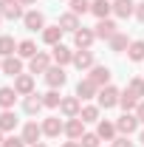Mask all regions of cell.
Returning a JSON list of instances; mask_svg holds the SVG:
<instances>
[{
    "label": "cell",
    "mask_w": 144,
    "mask_h": 147,
    "mask_svg": "<svg viewBox=\"0 0 144 147\" xmlns=\"http://www.w3.org/2000/svg\"><path fill=\"white\" fill-rule=\"evenodd\" d=\"M99 108H116L119 105V99H122V93H119V88H113V85H105V88H99Z\"/></svg>",
    "instance_id": "1"
},
{
    "label": "cell",
    "mask_w": 144,
    "mask_h": 147,
    "mask_svg": "<svg viewBox=\"0 0 144 147\" xmlns=\"http://www.w3.org/2000/svg\"><path fill=\"white\" fill-rule=\"evenodd\" d=\"M59 113H62L65 119H76V116L82 113V99H79V96H62Z\"/></svg>",
    "instance_id": "2"
},
{
    "label": "cell",
    "mask_w": 144,
    "mask_h": 147,
    "mask_svg": "<svg viewBox=\"0 0 144 147\" xmlns=\"http://www.w3.org/2000/svg\"><path fill=\"white\" fill-rule=\"evenodd\" d=\"M116 130H119L122 136L136 133V130H139V116H136V113H122V116L116 119Z\"/></svg>",
    "instance_id": "3"
},
{
    "label": "cell",
    "mask_w": 144,
    "mask_h": 147,
    "mask_svg": "<svg viewBox=\"0 0 144 147\" xmlns=\"http://www.w3.org/2000/svg\"><path fill=\"white\" fill-rule=\"evenodd\" d=\"M0 14L6 20H20V17H26L23 14V3L20 0H0Z\"/></svg>",
    "instance_id": "4"
},
{
    "label": "cell",
    "mask_w": 144,
    "mask_h": 147,
    "mask_svg": "<svg viewBox=\"0 0 144 147\" xmlns=\"http://www.w3.org/2000/svg\"><path fill=\"white\" fill-rule=\"evenodd\" d=\"M93 40H96V31H90V28H79V31H73V45L79 48V51H90V45H93Z\"/></svg>",
    "instance_id": "5"
},
{
    "label": "cell",
    "mask_w": 144,
    "mask_h": 147,
    "mask_svg": "<svg viewBox=\"0 0 144 147\" xmlns=\"http://www.w3.org/2000/svg\"><path fill=\"white\" fill-rule=\"evenodd\" d=\"M45 82H48L51 88H62V85L68 82V74H65V68H62V65H51V68L45 71Z\"/></svg>",
    "instance_id": "6"
},
{
    "label": "cell",
    "mask_w": 144,
    "mask_h": 147,
    "mask_svg": "<svg viewBox=\"0 0 144 147\" xmlns=\"http://www.w3.org/2000/svg\"><path fill=\"white\" fill-rule=\"evenodd\" d=\"M20 136H23V142H26V144H40V136H42V125H37V122H26Z\"/></svg>",
    "instance_id": "7"
},
{
    "label": "cell",
    "mask_w": 144,
    "mask_h": 147,
    "mask_svg": "<svg viewBox=\"0 0 144 147\" xmlns=\"http://www.w3.org/2000/svg\"><path fill=\"white\" fill-rule=\"evenodd\" d=\"M59 133H65V125H62V119H59V116H48V119L42 122V136H48V139H57Z\"/></svg>",
    "instance_id": "8"
},
{
    "label": "cell",
    "mask_w": 144,
    "mask_h": 147,
    "mask_svg": "<svg viewBox=\"0 0 144 147\" xmlns=\"http://www.w3.org/2000/svg\"><path fill=\"white\" fill-rule=\"evenodd\" d=\"M93 31H96L99 40H110V37L119 34V26H116L110 17H105V20H99V23H96V28H93Z\"/></svg>",
    "instance_id": "9"
},
{
    "label": "cell",
    "mask_w": 144,
    "mask_h": 147,
    "mask_svg": "<svg viewBox=\"0 0 144 147\" xmlns=\"http://www.w3.org/2000/svg\"><path fill=\"white\" fill-rule=\"evenodd\" d=\"M65 136L71 139V142H79L82 136H85V122L76 116V119H68L65 122Z\"/></svg>",
    "instance_id": "10"
},
{
    "label": "cell",
    "mask_w": 144,
    "mask_h": 147,
    "mask_svg": "<svg viewBox=\"0 0 144 147\" xmlns=\"http://www.w3.org/2000/svg\"><path fill=\"white\" fill-rule=\"evenodd\" d=\"M76 96L79 99H93V96H99V85L93 82V79H79V85H76Z\"/></svg>",
    "instance_id": "11"
},
{
    "label": "cell",
    "mask_w": 144,
    "mask_h": 147,
    "mask_svg": "<svg viewBox=\"0 0 144 147\" xmlns=\"http://www.w3.org/2000/svg\"><path fill=\"white\" fill-rule=\"evenodd\" d=\"M28 68H31V74H45L51 68V57L42 54V51H37V54L28 59Z\"/></svg>",
    "instance_id": "12"
},
{
    "label": "cell",
    "mask_w": 144,
    "mask_h": 147,
    "mask_svg": "<svg viewBox=\"0 0 144 147\" xmlns=\"http://www.w3.org/2000/svg\"><path fill=\"white\" fill-rule=\"evenodd\" d=\"M14 91L20 96H28V93H34V76H28V74H20L14 76Z\"/></svg>",
    "instance_id": "13"
},
{
    "label": "cell",
    "mask_w": 144,
    "mask_h": 147,
    "mask_svg": "<svg viewBox=\"0 0 144 147\" xmlns=\"http://www.w3.org/2000/svg\"><path fill=\"white\" fill-rule=\"evenodd\" d=\"M23 26H26L28 31H42V28H45V17H42V11H28V14L23 17Z\"/></svg>",
    "instance_id": "14"
},
{
    "label": "cell",
    "mask_w": 144,
    "mask_h": 147,
    "mask_svg": "<svg viewBox=\"0 0 144 147\" xmlns=\"http://www.w3.org/2000/svg\"><path fill=\"white\" fill-rule=\"evenodd\" d=\"M90 79H93L99 88L110 85V68L108 65H93V68H90Z\"/></svg>",
    "instance_id": "15"
},
{
    "label": "cell",
    "mask_w": 144,
    "mask_h": 147,
    "mask_svg": "<svg viewBox=\"0 0 144 147\" xmlns=\"http://www.w3.org/2000/svg\"><path fill=\"white\" fill-rule=\"evenodd\" d=\"M3 74H9V76H20L23 74V57H6L3 59Z\"/></svg>",
    "instance_id": "16"
},
{
    "label": "cell",
    "mask_w": 144,
    "mask_h": 147,
    "mask_svg": "<svg viewBox=\"0 0 144 147\" xmlns=\"http://www.w3.org/2000/svg\"><path fill=\"white\" fill-rule=\"evenodd\" d=\"M51 59H54L57 65H68V62H73V51L68 48V45H54V54H51Z\"/></svg>",
    "instance_id": "17"
},
{
    "label": "cell",
    "mask_w": 144,
    "mask_h": 147,
    "mask_svg": "<svg viewBox=\"0 0 144 147\" xmlns=\"http://www.w3.org/2000/svg\"><path fill=\"white\" fill-rule=\"evenodd\" d=\"M59 28H62V31H79V28H82V26H79V14L65 11V14L59 17Z\"/></svg>",
    "instance_id": "18"
},
{
    "label": "cell",
    "mask_w": 144,
    "mask_h": 147,
    "mask_svg": "<svg viewBox=\"0 0 144 147\" xmlns=\"http://www.w3.org/2000/svg\"><path fill=\"white\" fill-rule=\"evenodd\" d=\"M42 108H45V105H42V96H40V93H28V96H26V102H23V110H26V113H31V116L40 113Z\"/></svg>",
    "instance_id": "19"
},
{
    "label": "cell",
    "mask_w": 144,
    "mask_h": 147,
    "mask_svg": "<svg viewBox=\"0 0 144 147\" xmlns=\"http://www.w3.org/2000/svg\"><path fill=\"white\" fill-rule=\"evenodd\" d=\"M96 133H99V139H102V142H113L119 130H116V122H105V119H102V122H99V127H96Z\"/></svg>",
    "instance_id": "20"
},
{
    "label": "cell",
    "mask_w": 144,
    "mask_h": 147,
    "mask_svg": "<svg viewBox=\"0 0 144 147\" xmlns=\"http://www.w3.org/2000/svg\"><path fill=\"white\" fill-rule=\"evenodd\" d=\"M113 14H119V17L136 14V3L133 0H113Z\"/></svg>",
    "instance_id": "21"
},
{
    "label": "cell",
    "mask_w": 144,
    "mask_h": 147,
    "mask_svg": "<svg viewBox=\"0 0 144 147\" xmlns=\"http://www.w3.org/2000/svg\"><path fill=\"white\" fill-rule=\"evenodd\" d=\"M90 11L99 20H105L110 11H113V3H110V0H90Z\"/></svg>",
    "instance_id": "22"
},
{
    "label": "cell",
    "mask_w": 144,
    "mask_h": 147,
    "mask_svg": "<svg viewBox=\"0 0 144 147\" xmlns=\"http://www.w3.org/2000/svg\"><path fill=\"white\" fill-rule=\"evenodd\" d=\"M20 93L14 91V88H0V108L3 110H11L14 108V102H17Z\"/></svg>",
    "instance_id": "23"
},
{
    "label": "cell",
    "mask_w": 144,
    "mask_h": 147,
    "mask_svg": "<svg viewBox=\"0 0 144 147\" xmlns=\"http://www.w3.org/2000/svg\"><path fill=\"white\" fill-rule=\"evenodd\" d=\"M73 65H76L79 71L93 68V54H90V51H73Z\"/></svg>",
    "instance_id": "24"
},
{
    "label": "cell",
    "mask_w": 144,
    "mask_h": 147,
    "mask_svg": "<svg viewBox=\"0 0 144 147\" xmlns=\"http://www.w3.org/2000/svg\"><path fill=\"white\" fill-rule=\"evenodd\" d=\"M59 40H62V28H59V26L42 28V42H45V45H59Z\"/></svg>",
    "instance_id": "25"
},
{
    "label": "cell",
    "mask_w": 144,
    "mask_h": 147,
    "mask_svg": "<svg viewBox=\"0 0 144 147\" xmlns=\"http://www.w3.org/2000/svg\"><path fill=\"white\" fill-rule=\"evenodd\" d=\"M127 57L133 62H144V40H133L130 48H127Z\"/></svg>",
    "instance_id": "26"
},
{
    "label": "cell",
    "mask_w": 144,
    "mask_h": 147,
    "mask_svg": "<svg viewBox=\"0 0 144 147\" xmlns=\"http://www.w3.org/2000/svg\"><path fill=\"white\" fill-rule=\"evenodd\" d=\"M14 127H17V116H14L11 110H3V113H0V130L9 133V130H14Z\"/></svg>",
    "instance_id": "27"
},
{
    "label": "cell",
    "mask_w": 144,
    "mask_h": 147,
    "mask_svg": "<svg viewBox=\"0 0 144 147\" xmlns=\"http://www.w3.org/2000/svg\"><path fill=\"white\" fill-rule=\"evenodd\" d=\"M34 54H37V45L31 42V40H23V42H17V57H23V59H31Z\"/></svg>",
    "instance_id": "28"
},
{
    "label": "cell",
    "mask_w": 144,
    "mask_h": 147,
    "mask_svg": "<svg viewBox=\"0 0 144 147\" xmlns=\"http://www.w3.org/2000/svg\"><path fill=\"white\" fill-rule=\"evenodd\" d=\"M14 48H17V45H14V37H9V34L0 37V57H3V59L14 54Z\"/></svg>",
    "instance_id": "29"
},
{
    "label": "cell",
    "mask_w": 144,
    "mask_h": 147,
    "mask_svg": "<svg viewBox=\"0 0 144 147\" xmlns=\"http://www.w3.org/2000/svg\"><path fill=\"white\" fill-rule=\"evenodd\" d=\"M139 102H141V99H136V96H133L130 91H124V93H122V99H119V105L124 108V113H130V110H136V108H139Z\"/></svg>",
    "instance_id": "30"
},
{
    "label": "cell",
    "mask_w": 144,
    "mask_h": 147,
    "mask_svg": "<svg viewBox=\"0 0 144 147\" xmlns=\"http://www.w3.org/2000/svg\"><path fill=\"white\" fill-rule=\"evenodd\" d=\"M59 102H62V96H59L57 88H51L48 93H42V105L45 108H59Z\"/></svg>",
    "instance_id": "31"
},
{
    "label": "cell",
    "mask_w": 144,
    "mask_h": 147,
    "mask_svg": "<svg viewBox=\"0 0 144 147\" xmlns=\"http://www.w3.org/2000/svg\"><path fill=\"white\" fill-rule=\"evenodd\" d=\"M79 119L88 125V122H99V108L96 105H85L82 108V113H79Z\"/></svg>",
    "instance_id": "32"
},
{
    "label": "cell",
    "mask_w": 144,
    "mask_h": 147,
    "mask_svg": "<svg viewBox=\"0 0 144 147\" xmlns=\"http://www.w3.org/2000/svg\"><path fill=\"white\" fill-rule=\"evenodd\" d=\"M108 42H110V48H113V51H127V48H130V42H127V37L122 34V31H119L116 37H110Z\"/></svg>",
    "instance_id": "33"
},
{
    "label": "cell",
    "mask_w": 144,
    "mask_h": 147,
    "mask_svg": "<svg viewBox=\"0 0 144 147\" xmlns=\"http://www.w3.org/2000/svg\"><path fill=\"white\" fill-rule=\"evenodd\" d=\"M127 91L133 93L136 99H141L144 96V79H130V82H127Z\"/></svg>",
    "instance_id": "34"
},
{
    "label": "cell",
    "mask_w": 144,
    "mask_h": 147,
    "mask_svg": "<svg viewBox=\"0 0 144 147\" xmlns=\"http://www.w3.org/2000/svg\"><path fill=\"white\" fill-rule=\"evenodd\" d=\"M71 11L73 14H88L90 11V0H71Z\"/></svg>",
    "instance_id": "35"
},
{
    "label": "cell",
    "mask_w": 144,
    "mask_h": 147,
    "mask_svg": "<svg viewBox=\"0 0 144 147\" xmlns=\"http://www.w3.org/2000/svg\"><path fill=\"white\" fill-rule=\"evenodd\" d=\"M99 142H102L99 133H85V136L79 139V144H82V147H99Z\"/></svg>",
    "instance_id": "36"
},
{
    "label": "cell",
    "mask_w": 144,
    "mask_h": 147,
    "mask_svg": "<svg viewBox=\"0 0 144 147\" xmlns=\"http://www.w3.org/2000/svg\"><path fill=\"white\" fill-rule=\"evenodd\" d=\"M3 147H26V142H23V136H9L3 142Z\"/></svg>",
    "instance_id": "37"
},
{
    "label": "cell",
    "mask_w": 144,
    "mask_h": 147,
    "mask_svg": "<svg viewBox=\"0 0 144 147\" xmlns=\"http://www.w3.org/2000/svg\"><path fill=\"white\" fill-rule=\"evenodd\" d=\"M113 147H136V144H133L127 136H116V139H113Z\"/></svg>",
    "instance_id": "38"
},
{
    "label": "cell",
    "mask_w": 144,
    "mask_h": 147,
    "mask_svg": "<svg viewBox=\"0 0 144 147\" xmlns=\"http://www.w3.org/2000/svg\"><path fill=\"white\" fill-rule=\"evenodd\" d=\"M136 20L144 23V0H141V3H136Z\"/></svg>",
    "instance_id": "39"
},
{
    "label": "cell",
    "mask_w": 144,
    "mask_h": 147,
    "mask_svg": "<svg viewBox=\"0 0 144 147\" xmlns=\"http://www.w3.org/2000/svg\"><path fill=\"white\" fill-rule=\"evenodd\" d=\"M136 116H139V122H144V99L139 102V108H136Z\"/></svg>",
    "instance_id": "40"
},
{
    "label": "cell",
    "mask_w": 144,
    "mask_h": 147,
    "mask_svg": "<svg viewBox=\"0 0 144 147\" xmlns=\"http://www.w3.org/2000/svg\"><path fill=\"white\" fill-rule=\"evenodd\" d=\"M62 147H82V144H79V142H65Z\"/></svg>",
    "instance_id": "41"
},
{
    "label": "cell",
    "mask_w": 144,
    "mask_h": 147,
    "mask_svg": "<svg viewBox=\"0 0 144 147\" xmlns=\"http://www.w3.org/2000/svg\"><path fill=\"white\" fill-rule=\"evenodd\" d=\"M20 3H23V6H31V3H34V0H20Z\"/></svg>",
    "instance_id": "42"
},
{
    "label": "cell",
    "mask_w": 144,
    "mask_h": 147,
    "mask_svg": "<svg viewBox=\"0 0 144 147\" xmlns=\"http://www.w3.org/2000/svg\"><path fill=\"white\" fill-rule=\"evenodd\" d=\"M3 142H6V139H3V130H0V147H3Z\"/></svg>",
    "instance_id": "43"
},
{
    "label": "cell",
    "mask_w": 144,
    "mask_h": 147,
    "mask_svg": "<svg viewBox=\"0 0 144 147\" xmlns=\"http://www.w3.org/2000/svg\"><path fill=\"white\" fill-rule=\"evenodd\" d=\"M141 144H144V130H141Z\"/></svg>",
    "instance_id": "44"
},
{
    "label": "cell",
    "mask_w": 144,
    "mask_h": 147,
    "mask_svg": "<svg viewBox=\"0 0 144 147\" xmlns=\"http://www.w3.org/2000/svg\"><path fill=\"white\" fill-rule=\"evenodd\" d=\"M31 147H45V144H31Z\"/></svg>",
    "instance_id": "45"
},
{
    "label": "cell",
    "mask_w": 144,
    "mask_h": 147,
    "mask_svg": "<svg viewBox=\"0 0 144 147\" xmlns=\"http://www.w3.org/2000/svg\"><path fill=\"white\" fill-rule=\"evenodd\" d=\"M0 71H3V62H0Z\"/></svg>",
    "instance_id": "46"
},
{
    "label": "cell",
    "mask_w": 144,
    "mask_h": 147,
    "mask_svg": "<svg viewBox=\"0 0 144 147\" xmlns=\"http://www.w3.org/2000/svg\"><path fill=\"white\" fill-rule=\"evenodd\" d=\"M0 23H3V14H0Z\"/></svg>",
    "instance_id": "47"
}]
</instances>
